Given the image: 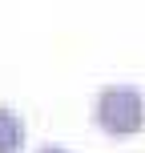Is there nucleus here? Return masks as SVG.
<instances>
[{
  "mask_svg": "<svg viewBox=\"0 0 145 153\" xmlns=\"http://www.w3.org/2000/svg\"><path fill=\"white\" fill-rule=\"evenodd\" d=\"M24 141H28L24 117L16 113V109L0 105V153H24Z\"/></svg>",
  "mask_w": 145,
  "mask_h": 153,
  "instance_id": "2",
  "label": "nucleus"
},
{
  "mask_svg": "<svg viewBox=\"0 0 145 153\" xmlns=\"http://www.w3.org/2000/svg\"><path fill=\"white\" fill-rule=\"evenodd\" d=\"M93 125L105 137H141L145 133V93L137 85H109L93 101Z\"/></svg>",
  "mask_w": 145,
  "mask_h": 153,
  "instance_id": "1",
  "label": "nucleus"
},
{
  "mask_svg": "<svg viewBox=\"0 0 145 153\" xmlns=\"http://www.w3.org/2000/svg\"><path fill=\"white\" fill-rule=\"evenodd\" d=\"M36 153H69V149H61V145H45V149H36Z\"/></svg>",
  "mask_w": 145,
  "mask_h": 153,
  "instance_id": "3",
  "label": "nucleus"
}]
</instances>
